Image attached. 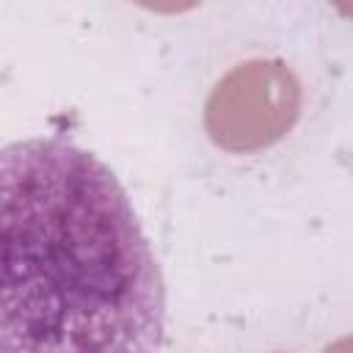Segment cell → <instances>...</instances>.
<instances>
[{
	"label": "cell",
	"mask_w": 353,
	"mask_h": 353,
	"mask_svg": "<svg viewBox=\"0 0 353 353\" xmlns=\"http://www.w3.org/2000/svg\"><path fill=\"white\" fill-rule=\"evenodd\" d=\"M157 259L97 154L58 138L0 154V353H154Z\"/></svg>",
	"instance_id": "cell-1"
},
{
	"label": "cell",
	"mask_w": 353,
	"mask_h": 353,
	"mask_svg": "<svg viewBox=\"0 0 353 353\" xmlns=\"http://www.w3.org/2000/svg\"><path fill=\"white\" fill-rule=\"evenodd\" d=\"M323 353H353V336H347V339H339V342L328 345Z\"/></svg>",
	"instance_id": "cell-3"
},
{
	"label": "cell",
	"mask_w": 353,
	"mask_h": 353,
	"mask_svg": "<svg viewBox=\"0 0 353 353\" xmlns=\"http://www.w3.org/2000/svg\"><path fill=\"white\" fill-rule=\"evenodd\" d=\"M301 85L281 61L234 66L207 99L210 138L229 152H256L276 143L298 119Z\"/></svg>",
	"instance_id": "cell-2"
}]
</instances>
